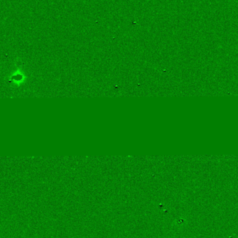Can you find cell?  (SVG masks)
Instances as JSON below:
<instances>
[{"label": "cell", "mask_w": 238, "mask_h": 238, "mask_svg": "<svg viewBox=\"0 0 238 238\" xmlns=\"http://www.w3.org/2000/svg\"><path fill=\"white\" fill-rule=\"evenodd\" d=\"M26 76H25L23 72H21L20 70H17V72H14L10 76V81L13 82L15 85L19 86L25 80Z\"/></svg>", "instance_id": "cell-1"}]
</instances>
